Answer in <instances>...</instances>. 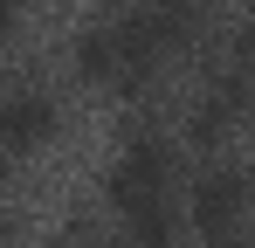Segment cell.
<instances>
[{"instance_id": "obj_5", "label": "cell", "mask_w": 255, "mask_h": 248, "mask_svg": "<svg viewBox=\"0 0 255 248\" xmlns=\"http://www.w3.org/2000/svg\"><path fill=\"white\" fill-rule=\"evenodd\" d=\"M152 7V28H159V41L172 48H186V41H200V21H207V0H145Z\"/></svg>"}, {"instance_id": "obj_9", "label": "cell", "mask_w": 255, "mask_h": 248, "mask_svg": "<svg viewBox=\"0 0 255 248\" xmlns=\"http://www.w3.org/2000/svg\"><path fill=\"white\" fill-rule=\"evenodd\" d=\"M104 248H125V242H104Z\"/></svg>"}, {"instance_id": "obj_2", "label": "cell", "mask_w": 255, "mask_h": 248, "mask_svg": "<svg viewBox=\"0 0 255 248\" xmlns=\"http://www.w3.org/2000/svg\"><path fill=\"white\" fill-rule=\"evenodd\" d=\"M242 214H249V179L235 172V165H207L200 179H193V200H186V221L207 235V242H228L235 228H242Z\"/></svg>"}, {"instance_id": "obj_8", "label": "cell", "mask_w": 255, "mask_h": 248, "mask_svg": "<svg viewBox=\"0 0 255 248\" xmlns=\"http://www.w3.org/2000/svg\"><path fill=\"white\" fill-rule=\"evenodd\" d=\"M214 248H242V242H235V235H228V242H214Z\"/></svg>"}, {"instance_id": "obj_1", "label": "cell", "mask_w": 255, "mask_h": 248, "mask_svg": "<svg viewBox=\"0 0 255 248\" xmlns=\"http://www.w3.org/2000/svg\"><path fill=\"white\" fill-rule=\"evenodd\" d=\"M166 186H172V152L159 138H131L118 165H111V179H104V193L118 214H138V207H166Z\"/></svg>"}, {"instance_id": "obj_7", "label": "cell", "mask_w": 255, "mask_h": 248, "mask_svg": "<svg viewBox=\"0 0 255 248\" xmlns=\"http://www.w3.org/2000/svg\"><path fill=\"white\" fill-rule=\"evenodd\" d=\"M131 221V242L125 248H172V214L166 207H138V214H125Z\"/></svg>"}, {"instance_id": "obj_6", "label": "cell", "mask_w": 255, "mask_h": 248, "mask_svg": "<svg viewBox=\"0 0 255 248\" xmlns=\"http://www.w3.org/2000/svg\"><path fill=\"white\" fill-rule=\"evenodd\" d=\"M76 76L83 83H111V28L76 35Z\"/></svg>"}, {"instance_id": "obj_4", "label": "cell", "mask_w": 255, "mask_h": 248, "mask_svg": "<svg viewBox=\"0 0 255 248\" xmlns=\"http://www.w3.org/2000/svg\"><path fill=\"white\" fill-rule=\"evenodd\" d=\"M55 104H48L42 90H14V97H0V152H35L55 138Z\"/></svg>"}, {"instance_id": "obj_3", "label": "cell", "mask_w": 255, "mask_h": 248, "mask_svg": "<svg viewBox=\"0 0 255 248\" xmlns=\"http://www.w3.org/2000/svg\"><path fill=\"white\" fill-rule=\"evenodd\" d=\"M159 62H166V41H159V28H152V7L118 14V21H111V83L145 90Z\"/></svg>"}]
</instances>
